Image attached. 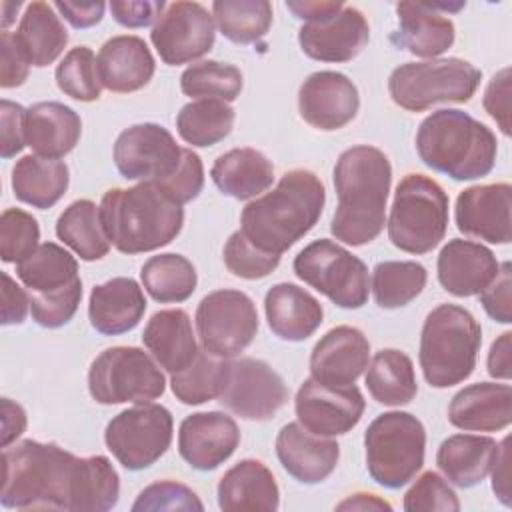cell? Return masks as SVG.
<instances>
[{
    "instance_id": "obj_1",
    "label": "cell",
    "mask_w": 512,
    "mask_h": 512,
    "mask_svg": "<svg viewBox=\"0 0 512 512\" xmlns=\"http://www.w3.org/2000/svg\"><path fill=\"white\" fill-rule=\"evenodd\" d=\"M118 498L120 478L106 456L78 458L58 444L38 440L2 450L4 508L106 512Z\"/></svg>"
},
{
    "instance_id": "obj_2",
    "label": "cell",
    "mask_w": 512,
    "mask_h": 512,
    "mask_svg": "<svg viewBox=\"0 0 512 512\" xmlns=\"http://www.w3.org/2000/svg\"><path fill=\"white\" fill-rule=\"evenodd\" d=\"M392 184L388 156L374 146L344 150L334 166L338 206L330 232L350 246H364L380 236L386 224V202Z\"/></svg>"
},
{
    "instance_id": "obj_3",
    "label": "cell",
    "mask_w": 512,
    "mask_h": 512,
    "mask_svg": "<svg viewBox=\"0 0 512 512\" xmlns=\"http://www.w3.org/2000/svg\"><path fill=\"white\" fill-rule=\"evenodd\" d=\"M324 202L326 190L314 172L290 170L272 192L246 204L240 232L258 250L282 256L316 226Z\"/></svg>"
},
{
    "instance_id": "obj_4",
    "label": "cell",
    "mask_w": 512,
    "mask_h": 512,
    "mask_svg": "<svg viewBox=\"0 0 512 512\" xmlns=\"http://www.w3.org/2000/svg\"><path fill=\"white\" fill-rule=\"evenodd\" d=\"M100 218L118 252L140 254L158 250L180 234L184 208L160 184L140 182L104 192Z\"/></svg>"
},
{
    "instance_id": "obj_5",
    "label": "cell",
    "mask_w": 512,
    "mask_h": 512,
    "mask_svg": "<svg viewBox=\"0 0 512 512\" xmlns=\"http://www.w3.org/2000/svg\"><path fill=\"white\" fill-rule=\"evenodd\" d=\"M416 150L428 168L464 182L492 172L498 142L494 132L470 114L442 108L420 122Z\"/></svg>"
},
{
    "instance_id": "obj_6",
    "label": "cell",
    "mask_w": 512,
    "mask_h": 512,
    "mask_svg": "<svg viewBox=\"0 0 512 512\" xmlns=\"http://www.w3.org/2000/svg\"><path fill=\"white\" fill-rule=\"evenodd\" d=\"M482 344L478 320L462 306L440 304L424 320L420 332V368L432 388L464 382L476 368Z\"/></svg>"
},
{
    "instance_id": "obj_7",
    "label": "cell",
    "mask_w": 512,
    "mask_h": 512,
    "mask_svg": "<svg viewBox=\"0 0 512 512\" xmlns=\"http://www.w3.org/2000/svg\"><path fill=\"white\" fill-rule=\"evenodd\" d=\"M448 196L444 188L424 176L406 174L394 192L388 218L390 242L408 254H426L446 236Z\"/></svg>"
},
{
    "instance_id": "obj_8",
    "label": "cell",
    "mask_w": 512,
    "mask_h": 512,
    "mask_svg": "<svg viewBox=\"0 0 512 512\" xmlns=\"http://www.w3.org/2000/svg\"><path fill=\"white\" fill-rule=\"evenodd\" d=\"M364 448L370 478L388 490H398L424 464L426 430L410 412H384L366 428Z\"/></svg>"
},
{
    "instance_id": "obj_9",
    "label": "cell",
    "mask_w": 512,
    "mask_h": 512,
    "mask_svg": "<svg viewBox=\"0 0 512 512\" xmlns=\"http://www.w3.org/2000/svg\"><path fill=\"white\" fill-rule=\"evenodd\" d=\"M482 72L462 58L406 62L392 70L388 92L396 106L408 112H424L436 104L468 102Z\"/></svg>"
},
{
    "instance_id": "obj_10",
    "label": "cell",
    "mask_w": 512,
    "mask_h": 512,
    "mask_svg": "<svg viewBox=\"0 0 512 512\" xmlns=\"http://www.w3.org/2000/svg\"><path fill=\"white\" fill-rule=\"evenodd\" d=\"M88 390L98 404H148L166 390L160 364L136 346H114L100 352L88 370Z\"/></svg>"
},
{
    "instance_id": "obj_11",
    "label": "cell",
    "mask_w": 512,
    "mask_h": 512,
    "mask_svg": "<svg viewBox=\"0 0 512 512\" xmlns=\"http://www.w3.org/2000/svg\"><path fill=\"white\" fill-rule=\"evenodd\" d=\"M294 274L346 310L362 308L370 280L366 264L344 246L320 238L304 246L294 258Z\"/></svg>"
},
{
    "instance_id": "obj_12",
    "label": "cell",
    "mask_w": 512,
    "mask_h": 512,
    "mask_svg": "<svg viewBox=\"0 0 512 512\" xmlns=\"http://www.w3.org/2000/svg\"><path fill=\"white\" fill-rule=\"evenodd\" d=\"M196 330L202 350L216 358H234L252 344L258 332L256 304L240 290H214L196 308Z\"/></svg>"
},
{
    "instance_id": "obj_13",
    "label": "cell",
    "mask_w": 512,
    "mask_h": 512,
    "mask_svg": "<svg viewBox=\"0 0 512 512\" xmlns=\"http://www.w3.org/2000/svg\"><path fill=\"white\" fill-rule=\"evenodd\" d=\"M172 414L160 404H138L116 414L104 432L112 456L126 470H144L160 460L172 442Z\"/></svg>"
},
{
    "instance_id": "obj_14",
    "label": "cell",
    "mask_w": 512,
    "mask_h": 512,
    "mask_svg": "<svg viewBox=\"0 0 512 512\" xmlns=\"http://www.w3.org/2000/svg\"><path fill=\"white\" fill-rule=\"evenodd\" d=\"M184 148L160 124L144 122L122 130L114 142V164L126 180L164 182L182 162Z\"/></svg>"
},
{
    "instance_id": "obj_15",
    "label": "cell",
    "mask_w": 512,
    "mask_h": 512,
    "mask_svg": "<svg viewBox=\"0 0 512 512\" xmlns=\"http://www.w3.org/2000/svg\"><path fill=\"white\" fill-rule=\"evenodd\" d=\"M288 400L282 376L264 360L238 358L228 362L218 402L244 420H270Z\"/></svg>"
},
{
    "instance_id": "obj_16",
    "label": "cell",
    "mask_w": 512,
    "mask_h": 512,
    "mask_svg": "<svg viewBox=\"0 0 512 512\" xmlns=\"http://www.w3.org/2000/svg\"><path fill=\"white\" fill-rule=\"evenodd\" d=\"M150 40L164 64H188L212 50L216 22L198 2H172L154 24Z\"/></svg>"
},
{
    "instance_id": "obj_17",
    "label": "cell",
    "mask_w": 512,
    "mask_h": 512,
    "mask_svg": "<svg viewBox=\"0 0 512 512\" xmlns=\"http://www.w3.org/2000/svg\"><path fill=\"white\" fill-rule=\"evenodd\" d=\"M366 408L364 396L356 384L330 386L316 378H306L296 392L294 410L298 422L326 438L350 432Z\"/></svg>"
},
{
    "instance_id": "obj_18",
    "label": "cell",
    "mask_w": 512,
    "mask_h": 512,
    "mask_svg": "<svg viewBox=\"0 0 512 512\" xmlns=\"http://www.w3.org/2000/svg\"><path fill=\"white\" fill-rule=\"evenodd\" d=\"M360 108L356 84L342 72L322 70L310 74L298 90V110L306 124L318 130H340L352 122Z\"/></svg>"
},
{
    "instance_id": "obj_19",
    "label": "cell",
    "mask_w": 512,
    "mask_h": 512,
    "mask_svg": "<svg viewBox=\"0 0 512 512\" xmlns=\"http://www.w3.org/2000/svg\"><path fill=\"white\" fill-rule=\"evenodd\" d=\"M512 186L508 182L478 184L462 190L456 198V226L462 234L490 242L512 240Z\"/></svg>"
},
{
    "instance_id": "obj_20",
    "label": "cell",
    "mask_w": 512,
    "mask_h": 512,
    "mask_svg": "<svg viewBox=\"0 0 512 512\" xmlns=\"http://www.w3.org/2000/svg\"><path fill=\"white\" fill-rule=\"evenodd\" d=\"M240 444V430L224 412H196L182 420L178 430L180 456L200 472L216 470Z\"/></svg>"
},
{
    "instance_id": "obj_21",
    "label": "cell",
    "mask_w": 512,
    "mask_h": 512,
    "mask_svg": "<svg viewBox=\"0 0 512 512\" xmlns=\"http://www.w3.org/2000/svg\"><path fill=\"white\" fill-rule=\"evenodd\" d=\"M368 40V20L354 6H344L326 20L306 22L298 30L302 52L320 62H350L366 48Z\"/></svg>"
},
{
    "instance_id": "obj_22",
    "label": "cell",
    "mask_w": 512,
    "mask_h": 512,
    "mask_svg": "<svg viewBox=\"0 0 512 512\" xmlns=\"http://www.w3.org/2000/svg\"><path fill=\"white\" fill-rule=\"evenodd\" d=\"M370 342L354 326L328 330L312 348L310 374L330 386H350L368 368Z\"/></svg>"
},
{
    "instance_id": "obj_23",
    "label": "cell",
    "mask_w": 512,
    "mask_h": 512,
    "mask_svg": "<svg viewBox=\"0 0 512 512\" xmlns=\"http://www.w3.org/2000/svg\"><path fill=\"white\" fill-rule=\"evenodd\" d=\"M276 456L294 480L318 484L336 470L340 446L332 438L306 430L300 422H288L276 436Z\"/></svg>"
},
{
    "instance_id": "obj_24",
    "label": "cell",
    "mask_w": 512,
    "mask_h": 512,
    "mask_svg": "<svg viewBox=\"0 0 512 512\" xmlns=\"http://www.w3.org/2000/svg\"><path fill=\"white\" fill-rule=\"evenodd\" d=\"M494 252L478 242L454 238L442 246L436 262L438 282L458 298L480 294L498 274Z\"/></svg>"
},
{
    "instance_id": "obj_25",
    "label": "cell",
    "mask_w": 512,
    "mask_h": 512,
    "mask_svg": "<svg viewBox=\"0 0 512 512\" xmlns=\"http://www.w3.org/2000/svg\"><path fill=\"white\" fill-rule=\"evenodd\" d=\"M396 16L398 30L390 36V40L398 48L418 58L434 60L454 44V22L438 12V4L398 2Z\"/></svg>"
},
{
    "instance_id": "obj_26",
    "label": "cell",
    "mask_w": 512,
    "mask_h": 512,
    "mask_svg": "<svg viewBox=\"0 0 512 512\" xmlns=\"http://www.w3.org/2000/svg\"><path fill=\"white\" fill-rule=\"evenodd\" d=\"M448 422L466 432H496L512 422V388L476 382L458 390L448 406Z\"/></svg>"
},
{
    "instance_id": "obj_27",
    "label": "cell",
    "mask_w": 512,
    "mask_h": 512,
    "mask_svg": "<svg viewBox=\"0 0 512 512\" xmlns=\"http://www.w3.org/2000/svg\"><path fill=\"white\" fill-rule=\"evenodd\" d=\"M96 58L102 86L118 94L144 88L156 70L148 44L140 36L132 34L112 36L102 44Z\"/></svg>"
},
{
    "instance_id": "obj_28",
    "label": "cell",
    "mask_w": 512,
    "mask_h": 512,
    "mask_svg": "<svg viewBox=\"0 0 512 512\" xmlns=\"http://www.w3.org/2000/svg\"><path fill=\"white\" fill-rule=\"evenodd\" d=\"M144 312V292L132 278L118 276L94 286L90 292L88 318L92 328L104 336H118L134 330Z\"/></svg>"
},
{
    "instance_id": "obj_29",
    "label": "cell",
    "mask_w": 512,
    "mask_h": 512,
    "mask_svg": "<svg viewBox=\"0 0 512 512\" xmlns=\"http://www.w3.org/2000/svg\"><path fill=\"white\" fill-rule=\"evenodd\" d=\"M218 506L226 512L278 510L280 490L274 474L260 460H240L218 482Z\"/></svg>"
},
{
    "instance_id": "obj_30",
    "label": "cell",
    "mask_w": 512,
    "mask_h": 512,
    "mask_svg": "<svg viewBox=\"0 0 512 512\" xmlns=\"http://www.w3.org/2000/svg\"><path fill=\"white\" fill-rule=\"evenodd\" d=\"M264 312L270 330L288 342H302L312 336L324 318L322 304L304 288L280 282L264 298Z\"/></svg>"
},
{
    "instance_id": "obj_31",
    "label": "cell",
    "mask_w": 512,
    "mask_h": 512,
    "mask_svg": "<svg viewBox=\"0 0 512 512\" xmlns=\"http://www.w3.org/2000/svg\"><path fill=\"white\" fill-rule=\"evenodd\" d=\"M80 134V116L62 102H36L26 110V146L38 156L58 160L70 154Z\"/></svg>"
},
{
    "instance_id": "obj_32",
    "label": "cell",
    "mask_w": 512,
    "mask_h": 512,
    "mask_svg": "<svg viewBox=\"0 0 512 512\" xmlns=\"http://www.w3.org/2000/svg\"><path fill=\"white\" fill-rule=\"evenodd\" d=\"M142 342L166 372L186 368L198 354L190 316L180 308L154 312L142 332Z\"/></svg>"
},
{
    "instance_id": "obj_33",
    "label": "cell",
    "mask_w": 512,
    "mask_h": 512,
    "mask_svg": "<svg viewBox=\"0 0 512 512\" xmlns=\"http://www.w3.org/2000/svg\"><path fill=\"white\" fill-rule=\"evenodd\" d=\"M498 452L500 444L490 436L454 434L438 446L436 464L448 482L472 488L490 474Z\"/></svg>"
},
{
    "instance_id": "obj_34",
    "label": "cell",
    "mask_w": 512,
    "mask_h": 512,
    "mask_svg": "<svg viewBox=\"0 0 512 512\" xmlns=\"http://www.w3.org/2000/svg\"><path fill=\"white\" fill-rule=\"evenodd\" d=\"M210 176L222 194L250 200L272 186L274 164L256 148H234L214 160Z\"/></svg>"
},
{
    "instance_id": "obj_35",
    "label": "cell",
    "mask_w": 512,
    "mask_h": 512,
    "mask_svg": "<svg viewBox=\"0 0 512 512\" xmlns=\"http://www.w3.org/2000/svg\"><path fill=\"white\" fill-rule=\"evenodd\" d=\"M70 172L66 162L28 154L12 168V190L16 200L34 208H52L68 190Z\"/></svg>"
},
{
    "instance_id": "obj_36",
    "label": "cell",
    "mask_w": 512,
    "mask_h": 512,
    "mask_svg": "<svg viewBox=\"0 0 512 512\" xmlns=\"http://www.w3.org/2000/svg\"><path fill=\"white\" fill-rule=\"evenodd\" d=\"M14 38L28 64L44 68L64 52L68 44V30L52 4L32 2L20 18Z\"/></svg>"
},
{
    "instance_id": "obj_37",
    "label": "cell",
    "mask_w": 512,
    "mask_h": 512,
    "mask_svg": "<svg viewBox=\"0 0 512 512\" xmlns=\"http://www.w3.org/2000/svg\"><path fill=\"white\" fill-rule=\"evenodd\" d=\"M16 276L30 296L56 294L82 282L76 258L54 242L40 244L28 258L18 262Z\"/></svg>"
},
{
    "instance_id": "obj_38",
    "label": "cell",
    "mask_w": 512,
    "mask_h": 512,
    "mask_svg": "<svg viewBox=\"0 0 512 512\" xmlns=\"http://www.w3.org/2000/svg\"><path fill=\"white\" fill-rule=\"evenodd\" d=\"M366 388L378 404H410L418 394V384L414 364L408 354L396 348H384L376 352L366 372Z\"/></svg>"
},
{
    "instance_id": "obj_39",
    "label": "cell",
    "mask_w": 512,
    "mask_h": 512,
    "mask_svg": "<svg viewBox=\"0 0 512 512\" xmlns=\"http://www.w3.org/2000/svg\"><path fill=\"white\" fill-rule=\"evenodd\" d=\"M56 236L86 262L104 258L112 246L100 218V206L86 198L72 202L60 214Z\"/></svg>"
},
{
    "instance_id": "obj_40",
    "label": "cell",
    "mask_w": 512,
    "mask_h": 512,
    "mask_svg": "<svg viewBox=\"0 0 512 512\" xmlns=\"http://www.w3.org/2000/svg\"><path fill=\"white\" fill-rule=\"evenodd\" d=\"M144 290L160 304L188 300L198 284L194 264L182 254L150 256L140 270Z\"/></svg>"
},
{
    "instance_id": "obj_41",
    "label": "cell",
    "mask_w": 512,
    "mask_h": 512,
    "mask_svg": "<svg viewBox=\"0 0 512 512\" xmlns=\"http://www.w3.org/2000/svg\"><path fill=\"white\" fill-rule=\"evenodd\" d=\"M236 112L222 100H192L180 108L176 116V130L180 138L198 148H208L224 140L234 126Z\"/></svg>"
},
{
    "instance_id": "obj_42",
    "label": "cell",
    "mask_w": 512,
    "mask_h": 512,
    "mask_svg": "<svg viewBox=\"0 0 512 512\" xmlns=\"http://www.w3.org/2000/svg\"><path fill=\"white\" fill-rule=\"evenodd\" d=\"M212 16L224 38L234 44H254L272 26V4L268 0H216Z\"/></svg>"
},
{
    "instance_id": "obj_43",
    "label": "cell",
    "mask_w": 512,
    "mask_h": 512,
    "mask_svg": "<svg viewBox=\"0 0 512 512\" xmlns=\"http://www.w3.org/2000/svg\"><path fill=\"white\" fill-rule=\"evenodd\" d=\"M426 268L412 260L378 262L372 270V292L380 308L394 310L410 304L424 290Z\"/></svg>"
},
{
    "instance_id": "obj_44",
    "label": "cell",
    "mask_w": 512,
    "mask_h": 512,
    "mask_svg": "<svg viewBox=\"0 0 512 512\" xmlns=\"http://www.w3.org/2000/svg\"><path fill=\"white\" fill-rule=\"evenodd\" d=\"M228 372V360L216 358L206 350H198L196 358L174 372L170 378V388L174 396L188 406H198L220 396Z\"/></svg>"
},
{
    "instance_id": "obj_45",
    "label": "cell",
    "mask_w": 512,
    "mask_h": 512,
    "mask_svg": "<svg viewBox=\"0 0 512 512\" xmlns=\"http://www.w3.org/2000/svg\"><path fill=\"white\" fill-rule=\"evenodd\" d=\"M180 88L186 96L204 100L232 102L242 92V72L234 64L204 60L188 66L180 76Z\"/></svg>"
},
{
    "instance_id": "obj_46",
    "label": "cell",
    "mask_w": 512,
    "mask_h": 512,
    "mask_svg": "<svg viewBox=\"0 0 512 512\" xmlns=\"http://www.w3.org/2000/svg\"><path fill=\"white\" fill-rule=\"evenodd\" d=\"M54 76L58 88L78 102H94L100 98L102 82L98 74V58L88 46L68 50L56 66Z\"/></svg>"
},
{
    "instance_id": "obj_47",
    "label": "cell",
    "mask_w": 512,
    "mask_h": 512,
    "mask_svg": "<svg viewBox=\"0 0 512 512\" xmlns=\"http://www.w3.org/2000/svg\"><path fill=\"white\" fill-rule=\"evenodd\" d=\"M40 226L32 214L20 208H6L0 216V258L4 262H22L40 244Z\"/></svg>"
},
{
    "instance_id": "obj_48",
    "label": "cell",
    "mask_w": 512,
    "mask_h": 512,
    "mask_svg": "<svg viewBox=\"0 0 512 512\" xmlns=\"http://www.w3.org/2000/svg\"><path fill=\"white\" fill-rule=\"evenodd\" d=\"M224 264L226 268L244 280H258L274 272L280 264V256L266 254L252 246L240 230L230 234V238L224 244Z\"/></svg>"
},
{
    "instance_id": "obj_49",
    "label": "cell",
    "mask_w": 512,
    "mask_h": 512,
    "mask_svg": "<svg viewBox=\"0 0 512 512\" xmlns=\"http://www.w3.org/2000/svg\"><path fill=\"white\" fill-rule=\"evenodd\" d=\"M406 512H458L460 500L436 472H424L404 494Z\"/></svg>"
},
{
    "instance_id": "obj_50",
    "label": "cell",
    "mask_w": 512,
    "mask_h": 512,
    "mask_svg": "<svg viewBox=\"0 0 512 512\" xmlns=\"http://www.w3.org/2000/svg\"><path fill=\"white\" fill-rule=\"evenodd\" d=\"M134 512H190V510H204V504L186 484L174 480H160L146 486L136 502L132 504Z\"/></svg>"
},
{
    "instance_id": "obj_51",
    "label": "cell",
    "mask_w": 512,
    "mask_h": 512,
    "mask_svg": "<svg viewBox=\"0 0 512 512\" xmlns=\"http://www.w3.org/2000/svg\"><path fill=\"white\" fill-rule=\"evenodd\" d=\"M160 186L180 204H186L198 198L204 188V166L200 156L190 148H184L178 170L168 180L160 182Z\"/></svg>"
},
{
    "instance_id": "obj_52",
    "label": "cell",
    "mask_w": 512,
    "mask_h": 512,
    "mask_svg": "<svg viewBox=\"0 0 512 512\" xmlns=\"http://www.w3.org/2000/svg\"><path fill=\"white\" fill-rule=\"evenodd\" d=\"M486 314L500 324L512 322V266L502 262L496 278L478 294Z\"/></svg>"
},
{
    "instance_id": "obj_53",
    "label": "cell",
    "mask_w": 512,
    "mask_h": 512,
    "mask_svg": "<svg viewBox=\"0 0 512 512\" xmlns=\"http://www.w3.org/2000/svg\"><path fill=\"white\" fill-rule=\"evenodd\" d=\"M0 132V154L8 160L26 146V108L4 98L0 102Z\"/></svg>"
},
{
    "instance_id": "obj_54",
    "label": "cell",
    "mask_w": 512,
    "mask_h": 512,
    "mask_svg": "<svg viewBox=\"0 0 512 512\" xmlns=\"http://www.w3.org/2000/svg\"><path fill=\"white\" fill-rule=\"evenodd\" d=\"M28 60L22 54L14 32L2 30L0 34V86L16 88L22 86L28 78Z\"/></svg>"
},
{
    "instance_id": "obj_55",
    "label": "cell",
    "mask_w": 512,
    "mask_h": 512,
    "mask_svg": "<svg viewBox=\"0 0 512 512\" xmlns=\"http://www.w3.org/2000/svg\"><path fill=\"white\" fill-rule=\"evenodd\" d=\"M108 8L118 24L126 28H142L158 20L166 10V4L162 0H114Z\"/></svg>"
},
{
    "instance_id": "obj_56",
    "label": "cell",
    "mask_w": 512,
    "mask_h": 512,
    "mask_svg": "<svg viewBox=\"0 0 512 512\" xmlns=\"http://www.w3.org/2000/svg\"><path fill=\"white\" fill-rule=\"evenodd\" d=\"M484 110L490 114V118L496 120L502 134H510V68H502L494 78L490 80L486 92H484Z\"/></svg>"
},
{
    "instance_id": "obj_57",
    "label": "cell",
    "mask_w": 512,
    "mask_h": 512,
    "mask_svg": "<svg viewBox=\"0 0 512 512\" xmlns=\"http://www.w3.org/2000/svg\"><path fill=\"white\" fill-rule=\"evenodd\" d=\"M30 310L28 290L20 288L8 272H2V324H22Z\"/></svg>"
},
{
    "instance_id": "obj_58",
    "label": "cell",
    "mask_w": 512,
    "mask_h": 512,
    "mask_svg": "<svg viewBox=\"0 0 512 512\" xmlns=\"http://www.w3.org/2000/svg\"><path fill=\"white\" fill-rule=\"evenodd\" d=\"M64 20H68L74 28H90L96 26L106 10L104 2H54L52 4Z\"/></svg>"
},
{
    "instance_id": "obj_59",
    "label": "cell",
    "mask_w": 512,
    "mask_h": 512,
    "mask_svg": "<svg viewBox=\"0 0 512 512\" xmlns=\"http://www.w3.org/2000/svg\"><path fill=\"white\" fill-rule=\"evenodd\" d=\"M488 374L498 380H510L512 376V332L500 334L498 340L492 342L488 352Z\"/></svg>"
},
{
    "instance_id": "obj_60",
    "label": "cell",
    "mask_w": 512,
    "mask_h": 512,
    "mask_svg": "<svg viewBox=\"0 0 512 512\" xmlns=\"http://www.w3.org/2000/svg\"><path fill=\"white\" fill-rule=\"evenodd\" d=\"M286 8L294 14V18L306 22H320L338 14L344 4L338 0H288Z\"/></svg>"
},
{
    "instance_id": "obj_61",
    "label": "cell",
    "mask_w": 512,
    "mask_h": 512,
    "mask_svg": "<svg viewBox=\"0 0 512 512\" xmlns=\"http://www.w3.org/2000/svg\"><path fill=\"white\" fill-rule=\"evenodd\" d=\"M510 436H506L502 442H500V452H498V458L492 466V490L494 494L498 496V500L504 504V506H510Z\"/></svg>"
},
{
    "instance_id": "obj_62",
    "label": "cell",
    "mask_w": 512,
    "mask_h": 512,
    "mask_svg": "<svg viewBox=\"0 0 512 512\" xmlns=\"http://www.w3.org/2000/svg\"><path fill=\"white\" fill-rule=\"evenodd\" d=\"M2 448L16 442V438L26 430V412L18 402L2 398Z\"/></svg>"
},
{
    "instance_id": "obj_63",
    "label": "cell",
    "mask_w": 512,
    "mask_h": 512,
    "mask_svg": "<svg viewBox=\"0 0 512 512\" xmlns=\"http://www.w3.org/2000/svg\"><path fill=\"white\" fill-rule=\"evenodd\" d=\"M336 510H392V506L388 502H384L382 498H378L376 494H366V492H358V494H350L346 500H342Z\"/></svg>"
},
{
    "instance_id": "obj_64",
    "label": "cell",
    "mask_w": 512,
    "mask_h": 512,
    "mask_svg": "<svg viewBox=\"0 0 512 512\" xmlns=\"http://www.w3.org/2000/svg\"><path fill=\"white\" fill-rule=\"evenodd\" d=\"M22 2H2L0 4V10H2V28L6 30L12 22H14V16L16 12L20 10Z\"/></svg>"
}]
</instances>
